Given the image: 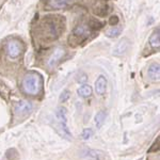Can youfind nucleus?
<instances>
[{"instance_id": "f257e3e1", "label": "nucleus", "mask_w": 160, "mask_h": 160, "mask_svg": "<svg viewBox=\"0 0 160 160\" xmlns=\"http://www.w3.org/2000/svg\"><path fill=\"white\" fill-rule=\"evenodd\" d=\"M21 87L26 94L38 95L42 89V78L38 74H27L21 81Z\"/></svg>"}, {"instance_id": "f03ea898", "label": "nucleus", "mask_w": 160, "mask_h": 160, "mask_svg": "<svg viewBox=\"0 0 160 160\" xmlns=\"http://www.w3.org/2000/svg\"><path fill=\"white\" fill-rule=\"evenodd\" d=\"M56 118L58 120L59 126L61 128V133L63 136H65L66 138H72L68 127H67V120H66V109L64 107H59L56 111Z\"/></svg>"}, {"instance_id": "7ed1b4c3", "label": "nucleus", "mask_w": 160, "mask_h": 160, "mask_svg": "<svg viewBox=\"0 0 160 160\" xmlns=\"http://www.w3.org/2000/svg\"><path fill=\"white\" fill-rule=\"evenodd\" d=\"M7 53L9 58L11 59H17L18 57L21 55V52L24 50L21 43L17 40H11L7 43V47H5Z\"/></svg>"}, {"instance_id": "20e7f679", "label": "nucleus", "mask_w": 160, "mask_h": 160, "mask_svg": "<svg viewBox=\"0 0 160 160\" xmlns=\"http://www.w3.org/2000/svg\"><path fill=\"white\" fill-rule=\"evenodd\" d=\"M65 53L66 51L63 47H57V48L53 49L51 56L49 57L48 61H47V65H48L49 68H55L60 63V61L64 58Z\"/></svg>"}, {"instance_id": "39448f33", "label": "nucleus", "mask_w": 160, "mask_h": 160, "mask_svg": "<svg viewBox=\"0 0 160 160\" xmlns=\"http://www.w3.org/2000/svg\"><path fill=\"white\" fill-rule=\"evenodd\" d=\"M32 110V104L30 101H21L16 103L14 106V111L17 114H26Z\"/></svg>"}, {"instance_id": "423d86ee", "label": "nucleus", "mask_w": 160, "mask_h": 160, "mask_svg": "<svg viewBox=\"0 0 160 160\" xmlns=\"http://www.w3.org/2000/svg\"><path fill=\"white\" fill-rule=\"evenodd\" d=\"M129 47L128 38H122L120 42L116 44V46L113 49V55L114 56H123Z\"/></svg>"}, {"instance_id": "0eeeda50", "label": "nucleus", "mask_w": 160, "mask_h": 160, "mask_svg": "<svg viewBox=\"0 0 160 160\" xmlns=\"http://www.w3.org/2000/svg\"><path fill=\"white\" fill-rule=\"evenodd\" d=\"M107 90V78L105 76H99L95 81V91L98 95H104Z\"/></svg>"}, {"instance_id": "6e6552de", "label": "nucleus", "mask_w": 160, "mask_h": 160, "mask_svg": "<svg viewBox=\"0 0 160 160\" xmlns=\"http://www.w3.org/2000/svg\"><path fill=\"white\" fill-rule=\"evenodd\" d=\"M74 35L77 36V38H85L89 36V34L91 33V30H90V27L88 25H79L77 26L76 28L74 29L73 31Z\"/></svg>"}, {"instance_id": "1a4fd4ad", "label": "nucleus", "mask_w": 160, "mask_h": 160, "mask_svg": "<svg viewBox=\"0 0 160 160\" xmlns=\"http://www.w3.org/2000/svg\"><path fill=\"white\" fill-rule=\"evenodd\" d=\"M101 153L95 150H85L81 152V158L83 160H98L101 159Z\"/></svg>"}, {"instance_id": "9d476101", "label": "nucleus", "mask_w": 160, "mask_h": 160, "mask_svg": "<svg viewBox=\"0 0 160 160\" xmlns=\"http://www.w3.org/2000/svg\"><path fill=\"white\" fill-rule=\"evenodd\" d=\"M147 74L150 76V79L153 80H158L160 76V66L159 63H153L150 66V68L147 70Z\"/></svg>"}, {"instance_id": "9b49d317", "label": "nucleus", "mask_w": 160, "mask_h": 160, "mask_svg": "<svg viewBox=\"0 0 160 160\" xmlns=\"http://www.w3.org/2000/svg\"><path fill=\"white\" fill-rule=\"evenodd\" d=\"M150 44L153 48H159L160 46V31L159 28H157L153 32V34L150 38Z\"/></svg>"}, {"instance_id": "f8f14e48", "label": "nucleus", "mask_w": 160, "mask_h": 160, "mask_svg": "<svg viewBox=\"0 0 160 160\" xmlns=\"http://www.w3.org/2000/svg\"><path fill=\"white\" fill-rule=\"evenodd\" d=\"M72 0H48V4L53 9H63L67 7Z\"/></svg>"}, {"instance_id": "ddd939ff", "label": "nucleus", "mask_w": 160, "mask_h": 160, "mask_svg": "<svg viewBox=\"0 0 160 160\" xmlns=\"http://www.w3.org/2000/svg\"><path fill=\"white\" fill-rule=\"evenodd\" d=\"M77 92H78L79 96H81V97L83 98H88L92 95V88L90 85H88V84L83 83L81 87H79V89L77 90Z\"/></svg>"}, {"instance_id": "4468645a", "label": "nucleus", "mask_w": 160, "mask_h": 160, "mask_svg": "<svg viewBox=\"0 0 160 160\" xmlns=\"http://www.w3.org/2000/svg\"><path fill=\"white\" fill-rule=\"evenodd\" d=\"M105 120H106V113L105 111H99L95 115V125L97 128H101V126L104 125Z\"/></svg>"}, {"instance_id": "2eb2a0df", "label": "nucleus", "mask_w": 160, "mask_h": 160, "mask_svg": "<svg viewBox=\"0 0 160 160\" xmlns=\"http://www.w3.org/2000/svg\"><path fill=\"white\" fill-rule=\"evenodd\" d=\"M121 31H122V27H113V28L106 31V35L108 38H116V36L120 35Z\"/></svg>"}, {"instance_id": "dca6fc26", "label": "nucleus", "mask_w": 160, "mask_h": 160, "mask_svg": "<svg viewBox=\"0 0 160 160\" xmlns=\"http://www.w3.org/2000/svg\"><path fill=\"white\" fill-rule=\"evenodd\" d=\"M92 136H93V130L91 128L84 129L83 132H82V139L83 140H89Z\"/></svg>"}, {"instance_id": "f3484780", "label": "nucleus", "mask_w": 160, "mask_h": 160, "mask_svg": "<svg viewBox=\"0 0 160 160\" xmlns=\"http://www.w3.org/2000/svg\"><path fill=\"white\" fill-rule=\"evenodd\" d=\"M68 97H70V92L68 91H64L62 93V95L60 96V101L64 103V101H66L68 99Z\"/></svg>"}, {"instance_id": "a211bd4d", "label": "nucleus", "mask_w": 160, "mask_h": 160, "mask_svg": "<svg viewBox=\"0 0 160 160\" xmlns=\"http://www.w3.org/2000/svg\"><path fill=\"white\" fill-rule=\"evenodd\" d=\"M78 81H79V82H81V83H85V82L88 81L87 75H85V74H82V75L80 76V78H78Z\"/></svg>"}, {"instance_id": "6ab92c4d", "label": "nucleus", "mask_w": 160, "mask_h": 160, "mask_svg": "<svg viewBox=\"0 0 160 160\" xmlns=\"http://www.w3.org/2000/svg\"><path fill=\"white\" fill-rule=\"evenodd\" d=\"M118 23V18L116 17V16H114V18H111V19H110V24H111L112 26L116 25Z\"/></svg>"}, {"instance_id": "aec40b11", "label": "nucleus", "mask_w": 160, "mask_h": 160, "mask_svg": "<svg viewBox=\"0 0 160 160\" xmlns=\"http://www.w3.org/2000/svg\"><path fill=\"white\" fill-rule=\"evenodd\" d=\"M155 145L156 146H154L153 148H150V152H153V150H158V148H159V139L157 140V143H155Z\"/></svg>"}]
</instances>
